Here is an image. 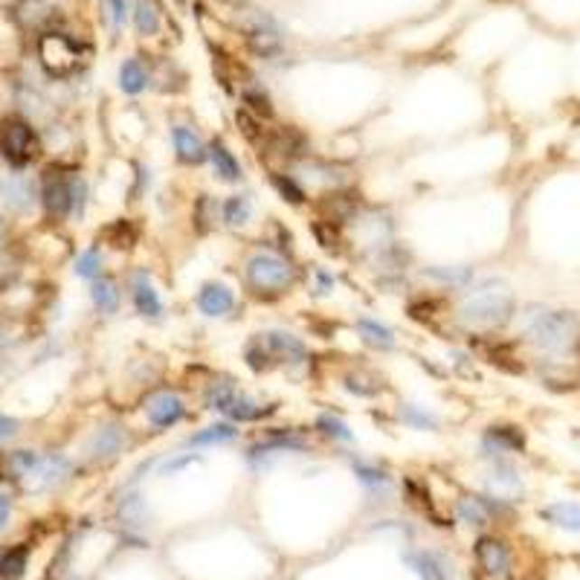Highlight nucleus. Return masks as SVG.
Wrapping results in <instances>:
<instances>
[{"label":"nucleus","mask_w":580,"mask_h":580,"mask_svg":"<svg viewBox=\"0 0 580 580\" xmlns=\"http://www.w3.org/2000/svg\"><path fill=\"white\" fill-rule=\"evenodd\" d=\"M192 308L206 323H224V320H232L239 311H241V290L227 282V279H206L195 287V294H192Z\"/></svg>","instance_id":"obj_9"},{"label":"nucleus","mask_w":580,"mask_h":580,"mask_svg":"<svg viewBox=\"0 0 580 580\" xmlns=\"http://www.w3.org/2000/svg\"><path fill=\"white\" fill-rule=\"evenodd\" d=\"M476 560L479 569L493 580H508L514 572V557H510V548L500 540V537H479L476 540Z\"/></svg>","instance_id":"obj_26"},{"label":"nucleus","mask_w":580,"mask_h":580,"mask_svg":"<svg viewBox=\"0 0 580 580\" xmlns=\"http://www.w3.org/2000/svg\"><path fill=\"white\" fill-rule=\"evenodd\" d=\"M342 459H345V464H349L354 482L363 488L366 496H371V500H380V502L392 500L395 488H398L395 485V473L380 459H375V455L354 453V450H345Z\"/></svg>","instance_id":"obj_13"},{"label":"nucleus","mask_w":580,"mask_h":580,"mask_svg":"<svg viewBox=\"0 0 580 580\" xmlns=\"http://www.w3.org/2000/svg\"><path fill=\"white\" fill-rule=\"evenodd\" d=\"M340 389L354 400H378L383 392V380L369 366H351L340 378Z\"/></svg>","instance_id":"obj_31"},{"label":"nucleus","mask_w":580,"mask_h":580,"mask_svg":"<svg viewBox=\"0 0 580 580\" xmlns=\"http://www.w3.org/2000/svg\"><path fill=\"white\" fill-rule=\"evenodd\" d=\"M21 433V421L12 416H0V444H6Z\"/></svg>","instance_id":"obj_44"},{"label":"nucleus","mask_w":580,"mask_h":580,"mask_svg":"<svg viewBox=\"0 0 580 580\" xmlns=\"http://www.w3.org/2000/svg\"><path fill=\"white\" fill-rule=\"evenodd\" d=\"M305 290H308L313 299H320V302L334 299L337 290H340L337 270L328 267V265H311V267H305Z\"/></svg>","instance_id":"obj_35"},{"label":"nucleus","mask_w":580,"mask_h":580,"mask_svg":"<svg viewBox=\"0 0 580 580\" xmlns=\"http://www.w3.org/2000/svg\"><path fill=\"white\" fill-rule=\"evenodd\" d=\"M517 311V290L500 273L479 276L471 287L453 299V320L473 337H493L496 331L514 325Z\"/></svg>","instance_id":"obj_2"},{"label":"nucleus","mask_w":580,"mask_h":580,"mask_svg":"<svg viewBox=\"0 0 580 580\" xmlns=\"http://www.w3.org/2000/svg\"><path fill=\"white\" fill-rule=\"evenodd\" d=\"M206 165H210V174L212 181L220 186H229V189H239L247 183V169L241 157L236 154L224 136H212L210 140V157H206Z\"/></svg>","instance_id":"obj_20"},{"label":"nucleus","mask_w":580,"mask_h":580,"mask_svg":"<svg viewBox=\"0 0 580 580\" xmlns=\"http://www.w3.org/2000/svg\"><path fill=\"white\" fill-rule=\"evenodd\" d=\"M407 566L416 572L421 580H447V563L435 551H426V548H416V551H407L404 555Z\"/></svg>","instance_id":"obj_37"},{"label":"nucleus","mask_w":580,"mask_h":580,"mask_svg":"<svg viewBox=\"0 0 580 580\" xmlns=\"http://www.w3.org/2000/svg\"><path fill=\"white\" fill-rule=\"evenodd\" d=\"M70 473H73V464H70L67 455L44 453V455H38L33 471L21 479V485H23V491H30V493H44V491L59 488L61 482H67V476H70Z\"/></svg>","instance_id":"obj_21"},{"label":"nucleus","mask_w":580,"mask_h":580,"mask_svg":"<svg viewBox=\"0 0 580 580\" xmlns=\"http://www.w3.org/2000/svg\"><path fill=\"white\" fill-rule=\"evenodd\" d=\"M244 438V430L239 424H232V421H224V418H215L210 424H203V426H195L192 433L183 435V447L189 450H220V447H232V444H239V441Z\"/></svg>","instance_id":"obj_25"},{"label":"nucleus","mask_w":580,"mask_h":580,"mask_svg":"<svg viewBox=\"0 0 580 580\" xmlns=\"http://www.w3.org/2000/svg\"><path fill=\"white\" fill-rule=\"evenodd\" d=\"M90 192L76 172L50 169L41 181V206L50 218H81L88 210Z\"/></svg>","instance_id":"obj_7"},{"label":"nucleus","mask_w":580,"mask_h":580,"mask_svg":"<svg viewBox=\"0 0 580 580\" xmlns=\"http://www.w3.org/2000/svg\"><path fill=\"white\" fill-rule=\"evenodd\" d=\"M131 447V433L126 424L119 421H105L99 424L88 438V455L93 462H117L122 453Z\"/></svg>","instance_id":"obj_22"},{"label":"nucleus","mask_w":580,"mask_h":580,"mask_svg":"<svg viewBox=\"0 0 580 580\" xmlns=\"http://www.w3.org/2000/svg\"><path fill=\"white\" fill-rule=\"evenodd\" d=\"M192 227H195L201 236H210L220 227V198L203 192V195L195 198L192 203Z\"/></svg>","instance_id":"obj_36"},{"label":"nucleus","mask_w":580,"mask_h":580,"mask_svg":"<svg viewBox=\"0 0 580 580\" xmlns=\"http://www.w3.org/2000/svg\"><path fill=\"white\" fill-rule=\"evenodd\" d=\"M134 26L143 38H154L163 30V6L160 0H136L134 4Z\"/></svg>","instance_id":"obj_38"},{"label":"nucleus","mask_w":580,"mask_h":580,"mask_svg":"<svg viewBox=\"0 0 580 580\" xmlns=\"http://www.w3.org/2000/svg\"><path fill=\"white\" fill-rule=\"evenodd\" d=\"M313 433L311 426H273L265 424L261 433L244 444L241 459L250 467L253 473H267L273 467H279L282 462L294 459V455H308L313 453Z\"/></svg>","instance_id":"obj_5"},{"label":"nucleus","mask_w":580,"mask_h":580,"mask_svg":"<svg viewBox=\"0 0 580 580\" xmlns=\"http://www.w3.org/2000/svg\"><path fill=\"white\" fill-rule=\"evenodd\" d=\"M195 409L183 389L174 383H154L140 392V421L148 435H169L192 421Z\"/></svg>","instance_id":"obj_6"},{"label":"nucleus","mask_w":580,"mask_h":580,"mask_svg":"<svg viewBox=\"0 0 580 580\" xmlns=\"http://www.w3.org/2000/svg\"><path fill=\"white\" fill-rule=\"evenodd\" d=\"M517 337L529 345L540 363H566L577 357L580 313L572 308H555L546 302H529L517 311Z\"/></svg>","instance_id":"obj_1"},{"label":"nucleus","mask_w":580,"mask_h":580,"mask_svg":"<svg viewBox=\"0 0 580 580\" xmlns=\"http://www.w3.org/2000/svg\"><path fill=\"white\" fill-rule=\"evenodd\" d=\"M128 299H131V308L134 313L140 316L143 323H163L165 320V296H163V287L157 282V276L151 267L140 265L134 267L128 276Z\"/></svg>","instance_id":"obj_11"},{"label":"nucleus","mask_w":580,"mask_h":580,"mask_svg":"<svg viewBox=\"0 0 580 580\" xmlns=\"http://www.w3.org/2000/svg\"><path fill=\"white\" fill-rule=\"evenodd\" d=\"M529 450V435L522 430L519 424H510V421H496L488 424L485 430L479 435V444H476V455L479 462H496V459H517L519 453Z\"/></svg>","instance_id":"obj_14"},{"label":"nucleus","mask_w":580,"mask_h":580,"mask_svg":"<svg viewBox=\"0 0 580 580\" xmlns=\"http://www.w3.org/2000/svg\"><path fill=\"white\" fill-rule=\"evenodd\" d=\"M258 337L267 345V354H270L276 371H285L287 378L308 375V369L313 363L311 360L313 354H311V345L305 337L296 334V331H290V328H279V325L261 328Z\"/></svg>","instance_id":"obj_8"},{"label":"nucleus","mask_w":580,"mask_h":580,"mask_svg":"<svg viewBox=\"0 0 580 580\" xmlns=\"http://www.w3.org/2000/svg\"><path fill=\"white\" fill-rule=\"evenodd\" d=\"M38 462V453L35 450H15V453H9V459H6V467H9V473L15 476L18 482L33 471V464Z\"/></svg>","instance_id":"obj_42"},{"label":"nucleus","mask_w":580,"mask_h":580,"mask_svg":"<svg viewBox=\"0 0 580 580\" xmlns=\"http://www.w3.org/2000/svg\"><path fill=\"white\" fill-rule=\"evenodd\" d=\"M117 517H119V526L128 534H134V537L145 534V529L151 526V505L140 485L128 482V485L122 488L119 500H117Z\"/></svg>","instance_id":"obj_24"},{"label":"nucleus","mask_w":580,"mask_h":580,"mask_svg":"<svg viewBox=\"0 0 580 580\" xmlns=\"http://www.w3.org/2000/svg\"><path fill=\"white\" fill-rule=\"evenodd\" d=\"M30 563V551L26 548H12L0 557V580H21Z\"/></svg>","instance_id":"obj_41"},{"label":"nucleus","mask_w":580,"mask_h":580,"mask_svg":"<svg viewBox=\"0 0 580 580\" xmlns=\"http://www.w3.org/2000/svg\"><path fill=\"white\" fill-rule=\"evenodd\" d=\"M102 4H105L110 26L119 33L122 26H126V21H128V0H102Z\"/></svg>","instance_id":"obj_43"},{"label":"nucleus","mask_w":580,"mask_h":580,"mask_svg":"<svg viewBox=\"0 0 580 580\" xmlns=\"http://www.w3.org/2000/svg\"><path fill=\"white\" fill-rule=\"evenodd\" d=\"M247 44H250V50L258 55V59L273 61V59H279L285 50V35L279 30V23H276L270 15H258V18H253L250 26H247Z\"/></svg>","instance_id":"obj_27"},{"label":"nucleus","mask_w":580,"mask_h":580,"mask_svg":"<svg viewBox=\"0 0 580 580\" xmlns=\"http://www.w3.org/2000/svg\"><path fill=\"white\" fill-rule=\"evenodd\" d=\"M267 183L276 192V198L287 206H294V210H302V206H308L313 201L311 192L302 186V181L290 169H267Z\"/></svg>","instance_id":"obj_32"},{"label":"nucleus","mask_w":580,"mask_h":580,"mask_svg":"<svg viewBox=\"0 0 580 580\" xmlns=\"http://www.w3.org/2000/svg\"><path fill=\"white\" fill-rule=\"evenodd\" d=\"M258 220V198L253 189L239 186L220 198V227L229 232H247Z\"/></svg>","instance_id":"obj_17"},{"label":"nucleus","mask_w":580,"mask_h":580,"mask_svg":"<svg viewBox=\"0 0 580 580\" xmlns=\"http://www.w3.org/2000/svg\"><path fill=\"white\" fill-rule=\"evenodd\" d=\"M421 279L433 282L435 290L459 296L479 279V270L471 261H433V265H421Z\"/></svg>","instance_id":"obj_19"},{"label":"nucleus","mask_w":580,"mask_h":580,"mask_svg":"<svg viewBox=\"0 0 580 580\" xmlns=\"http://www.w3.org/2000/svg\"><path fill=\"white\" fill-rule=\"evenodd\" d=\"M0 154L12 169H26L41 154V140L23 117H6L0 122Z\"/></svg>","instance_id":"obj_12"},{"label":"nucleus","mask_w":580,"mask_h":580,"mask_svg":"<svg viewBox=\"0 0 580 580\" xmlns=\"http://www.w3.org/2000/svg\"><path fill=\"white\" fill-rule=\"evenodd\" d=\"M577 360H580V345H577Z\"/></svg>","instance_id":"obj_46"},{"label":"nucleus","mask_w":580,"mask_h":580,"mask_svg":"<svg viewBox=\"0 0 580 580\" xmlns=\"http://www.w3.org/2000/svg\"><path fill=\"white\" fill-rule=\"evenodd\" d=\"M540 519L566 534H580V502L577 500H557L540 508Z\"/></svg>","instance_id":"obj_34"},{"label":"nucleus","mask_w":580,"mask_h":580,"mask_svg":"<svg viewBox=\"0 0 580 580\" xmlns=\"http://www.w3.org/2000/svg\"><path fill=\"white\" fill-rule=\"evenodd\" d=\"M165 134H169L172 157L177 165H183V169H203L206 157H210V140H206L192 122L174 119V122H169Z\"/></svg>","instance_id":"obj_15"},{"label":"nucleus","mask_w":580,"mask_h":580,"mask_svg":"<svg viewBox=\"0 0 580 580\" xmlns=\"http://www.w3.org/2000/svg\"><path fill=\"white\" fill-rule=\"evenodd\" d=\"M0 192H4V203L9 206V210H15V212H26L41 198L38 189H35V181H33V177H26V174L6 177V181L0 183Z\"/></svg>","instance_id":"obj_33"},{"label":"nucleus","mask_w":580,"mask_h":580,"mask_svg":"<svg viewBox=\"0 0 580 580\" xmlns=\"http://www.w3.org/2000/svg\"><path fill=\"white\" fill-rule=\"evenodd\" d=\"M38 55H41V64H44V70L50 76L67 79L85 64L88 47L79 44V41L67 33H44L38 41Z\"/></svg>","instance_id":"obj_10"},{"label":"nucleus","mask_w":580,"mask_h":580,"mask_svg":"<svg viewBox=\"0 0 580 580\" xmlns=\"http://www.w3.org/2000/svg\"><path fill=\"white\" fill-rule=\"evenodd\" d=\"M241 290L256 302H282L305 282V270L296 265V256H287L276 247L258 241L247 247L239 265Z\"/></svg>","instance_id":"obj_3"},{"label":"nucleus","mask_w":580,"mask_h":580,"mask_svg":"<svg viewBox=\"0 0 580 580\" xmlns=\"http://www.w3.org/2000/svg\"><path fill=\"white\" fill-rule=\"evenodd\" d=\"M227 4H232V0H227Z\"/></svg>","instance_id":"obj_47"},{"label":"nucleus","mask_w":580,"mask_h":580,"mask_svg":"<svg viewBox=\"0 0 580 580\" xmlns=\"http://www.w3.org/2000/svg\"><path fill=\"white\" fill-rule=\"evenodd\" d=\"M482 491L491 493V496H500V500L517 502V496H522V491H526V479H522V471L517 467V459L485 462Z\"/></svg>","instance_id":"obj_18"},{"label":"nucleus","mask_w":580,"mask_h":580,"mask_svg":"<svg viewBox=\"0 0 580 580\" xmlns=\"http://www.w3.org/2000/svg\"><path fill=\"white\" fill-rule=\"evenodd\" d=\"M73 273L79 276V279H85V282H93V279H99V276H105L102 247L93 244V247H88V250H81L76 256V261H73Z\"/></svg>","instance_id":"obj_39"},{"label":"nucleus","mask_w":580,"mask_h":580,"mask_svg":"<svg viewBox=\"0 0 580 580\" xmlns=\"http://www.w3.org/2000/svg\"><path fill=\"white\" fill-rule=\"evenodd\" d=\"M198 400L203 412H212V416L239 426H265L282 409L279 400H265L227 371H210L198 386Z\"/></svg>","instance_id":"obj_4"},{"label":"nucleus","mask_w":580,"mask_h":580,"mask_svg":"<svg viewBox=\"0 0 580 580\" xmlns=\"http://www.w3.org/2000/svg\"><path fill=\"white\" fill-rule=\"evenodd\" d=\"M351 331H354L357 342H360L363 349L375 351V354H392V351H398V345H400L398 331L386 320H380L378 313H369V311L354 313Z\"/></svg>","instance_id":"obj_16"},{"label":"nucleus","mask_w":580,"mask_h":580,"mask_svg":"<svg viewBox=\"0 0 580 580\" xmlns=\"http://www.w3.org/2000/svg\"><path fill=\"white\" fill-rule=\"evenodd\" d=\"M90 305L99 316H114L122 308V299H126V287L119 285L117 276H99V279L90 282Z\"/></svg>","instance_id":"obj_29"},{"label":"nucleus","mask_w":580,"mask_h":580,"mask_svg":"<svg viewBox=\"0 0 580 580\" xmlns=\"http://www.w3.org/2000/svg\"><path fill=\"white\" fill-rule=\"evenodd\" d=\"M117 85L126 96L136 99V96H143V93L151 90V85H154V73H151V67L143 59L128 55V59L122 61L119 70H117Z\"/></svg>","instance_id":"obj_30"},{"label":"nucleus","mask_w":580,"mask_h":580,"mask_svg":"<svg viewBox=\"0 0 580 580\" xmlns=\"http://www.w3.org/2000/svg\"><path fill=\"white\" fill-rule=\"evenodd\" d=\"M395 421L409 433H421V435H435L444 426L441 412L418 398H400L395 404Z\"/></svg>","instance_id":"obj_23"},{"label":"nucleus","mask_w":580,"mask_h":580,"mask_svg":"<svg viewBox=\"0 0 580 580\" xmlns=\"http://www.w3.org/2000/svg\"><path fill=\"white\" fill-rule=\"evenodd\" d=\"M9 519H12V500L6 493H0V531H6Z\"/></svg>","instance_id":"obj_45"},{"label":"nucleus","mask_w":580,"mask_h":580,"mask_svg":"<svg viewBox=\"0 0 580 580\" xmlns=\"http://www.w3.org/2000/svg\"><path fill=\"white\" fill-rule=\"evenodd\" d=\"M311 433L320 441H325V444H331V447H351V444H357L354 426L334 409H320V412H316L313 421H311Z\"/></svg>","instance_id":"obj_28"},{"label":"nucleus","mask_w":580,"mask_h":580,"mask_svg":"<svg viewBox=\"0 0 580 580\" xmlns=\"http://www.w3.org/2000/svg\"><path fill=\"white\" fill-rule=\"evenodd\" d=\"M136 239H140V232H136V227L131 224V220H126V218L114 220V224L105 229L108 247H117V250H128V247L136 244Z\"/></svg>","instance_id":"obj_40"}]
</instances>
